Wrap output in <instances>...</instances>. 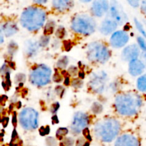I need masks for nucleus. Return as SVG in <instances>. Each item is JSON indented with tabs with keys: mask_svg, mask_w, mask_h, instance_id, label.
<instances>
[{
	"mask_svg": "<svg viewBox=\"0 0 146 146\" xmlns=\"http://www.w3.org/2000/svg\"><path fill=\"white\" fill-rule=\"evenodd\" d=\"M142 103V99L138 94L125 93L117 96L115 101V107L121 115L133 116L138 113Z\"/></svg>",
	"mask_w": 146,
	"mask_h": 146,
	"instance_id": "obj_1",
	"label": "nucleus"
},
{
	"mask_svg": "<svg viewBox=\"0 0 146 146\" xmlns=\"http://www.w3.org/2000/svg\"><path fill=\"white\" fill-rule=\"evenodd\" d=\"M46 12L41 7H29L24 10L20 17L21 26L30 31H38L44 26Z\"/></svg>",
	"mask_w": 146,
	"mask_h": 146,
	"instance_id": "obj_2",
	"label": "nucleus"
},
{
	"mask_svg": "<svg viewBox=\"0 0 146 146\" xmlns=\"http://www.w3.org/2000/svg\"><path fill=\"white\" fill-rule=\"evenodd\" d=\"M121 125L117 120L108 118L98 121L94 126L96 138L105 143H111L119 133Z\"/></svg>",
	"mask_w": 146,
	"mask_h": 146,
	"instance_id": "obj_3",
	"label": "nucleus"
},
{
	"mask_svg": "<svg viewBox=\"0 0 146 146\" xmlns=\"http://www.w3.org/2000/svg\"><path fill=\"white\" fill-rule=\"evenodd\" d=\"M71 29L73 31L83 35H90L95 31L96 23L91 16L85 14H78L71 21Z\"/></svg>",
	"mask_w": 146,
	"mask_h": 146,
	"instance_id": "obj_4",
	"label": "nucleus"
},
{
	"mask_svg": "<svg viewBox=\"0 0 146 146\" xmlns=\"http://www.w3.org/2000/svg\"><path fill=\"white\" fill-rule=\"evenodd\" d=\"M111 56V53L106 46L99 41H94L88 45L87 57L90 61L105 64Z\"/></svg>",
	"mask_w": 146,
	"mask_h": 146,
	"instance_id": "obj_5",
	"label": "nucleus"
},
{
	"mask_svg": "<svg viewBox=\"0 0 146 146\" xmlns=\"http://www.w3.org/2000/svg\"><path fill=\"white\" fill-rule=\"evenodd\" d=\"M51 70L46 65L41 64L31 70L29 75L30 82L34 86H44L51 81Z\"/></svg>",
	"mask_w": 146,
	"mask_h": 146,
	"instance_id": "obj_6",
	"label": "nucleus"
},
{
	"mask_svg": "<svg viewBox=\"0 0 146 146\" xmlns=\"http://www.w3.org/2000/svg\"><path fill=\"white\" fill-rule=\"evenodd\" d=\"M19 120L21 126L27 131H33L38 128V113L32 108H26L20 112Z\"/></svg>",
	"mask_w": 146,
	"mask_h": 146,
	"instance_id": "obj_7",
	"label": "nucleus"
},
{
	"mask_svg": "<svg viewBox=\"0 0 146 146\" xmlns=\"http://www.w3.org/2000/svg\"><path fill=\"white\" fill-rule=\"evenodd\" d=\"M108 16L110 19L114 20L118 25L125 24L128 21V17L124 11L122 5L116 1H112L110 2Z\"/></svg>",
	"mask_w": 146,
	"mask_h": 146,
	"instance_id": "obj_8",
	"label": "nucleus"
},
{
	"mask_svg": "<svg viewBox=\"0 0 146 146\" xmlns=\"http://www.w3.org/2000/svg\"><path fill=\"white\" fill-rule=\"evenodd\" d=\"M89 118L85 113L77 112L74 114L71 125V131L75 135H78L83 132L87 128Z\"/></svg>",
	"mask_w": 146,
	"mask_h": 146,
	"instance_id": "obj_9",
	"label": "nucleus"
},
{
	"mask_svg": "<svg viewBox=\"0 0 146 146\" xmlns=\"http://www.w3.org/2000/svg\"><path fill=\"white\" fill-rule=\"evenodd\" d=\"M107 81V74L104 71H100L93 74L89 82L91 89L96 93L101 94L104 91L106 83Z\"/></svg>",
	"mask_w": 146,
	"mask_h": 146,
	"instance_id": "obj_10",
	"label": "nucleus"
},
{
	"mask_svg": "<svg viewBox=\"0 0 146 146\" xmlns=\"http://www.w3.org/2000/svg\"><path fill=\"white\" fill-rule=\"evenodd\" d=\"M129 41V36L125 31H116L111 35L110 44L113 48H122Z\"/></svg>",
	"mask_w": 146,
	"mask_h": 146,
	"instance_id": "obj_11",
	"label": "nucleus"
},
{
	"mask_svg": "<svg viewBox=\"0 0 146 146\" xmlns=\"http://www.w3.org/2000/svg\"><path fill=\"white\" fill-rule=\"evenodd\" d=\"M110 8V3L106 0L94 1L91 6V11L93 15L96 17H101L108 11Z\"/></svg>",
	"mask_w": 146,
	"mask_h": 146,
	"instance_id": "obj_12",
	"label": "nucleus"
},
{
	"mask_svg": "<svg viewBox=\"0 0 146 146\" xmlns=\"http://www.w3.org/2000/svg\"><path fill=\"white\" fill-rule=\"evenodd\" d=\"M140 55V48L136 44H132L129 45L124 48L123 50L121 57L123 60L126 61H133V60L138 59V57Z\"/></svg>",
	"mask_w": 146,
	"mask_h": 146,
	"instance_id": "obj_13",
	"label": "nucleus"
},
{
	"mask_svg": "<svg viewBox=\"0 0 146 146\" xmlns=\"http://www.w3.org/2000/svg\"><path fill=\"white\" fill-rule=\"evenodd\" d=\"M115 146H140L138 138L131 134H123L115 141Z\"/></svg>",
	"mask_w": 146,
	"mask_h": 146,
	"instance_id": "obj_14",
	"label": "nucleus"
},
{
	"mask_svg": "<svg viewBox=\"0 0 146 146\" xmlns=\"http://www.w3.org/2000/svg\"><path fill=\"white\" fill-rule=\"evenodd\" d=\"M118 24L114 20L110 18L104 19L99 27V31L104 35H109L113 34L114 31L117 29Z\"/></svg>",
	"mask_w": 146,
	"mask_h": 146,
	"instance_id": "obj_15",
	"label": "nucleus"
},
{
	"mask_svg": "<svg viewBox=\"0 0 146 146\" xmlns=\"http://www.w3.org/2000/svg\"><path fill=\"white\" fill-rule=\"evenodd\" d=\"M145 67L142 61L140 59H135L129 62L128 71L133 76H138L141 75L145 70Z\"/></svg>",
	"mask_w": 146,
	"mask_h": 146,
	"instance_id": "obj_16",
	"label": "nucleus"
},
{
	"mask_svg": "<svg viewBox=\"0 0 146 146\" xmlns=\"http://www.w3.org/2000/svg\"><path fill=\"white\" fill-rule=\"evenodd\" d=\"M40 46L38 42L33 40H28L24 45V51L28 57H32L37 54Z\"/></svg>",
	"mask_w": 146,
	"mask_h": 146,
	"instance_id": "obj_17",
	"label": "nucleus"
},
{
	"mask_svg": "<svg viewBox=\"0 0 146 146\" xmlns=\"http://www.w3.org/2000/svg\"><path fill=\"white\" fill-rule=\"evenodd\" d=\"M18 31V27L14 22L10 21L2 24L1 26V32L5 36H11Z\"/></svg>",
	"mask_w": 146,
	"mask_h": 146,
	"instance_id": "obj_18",
	"label": "nucleus"
},
{
	"mask_svg": "<svg viewBox=\"0 0 146 146\" xmlns=\"http://www.w3.org/2000/svg\"><path fill=\"white\" fill-rule=\"evenodd\" d=\"M53 7L58 11H65L73 7V1L66 0H55L52 1Z\"/></svg>",
	"mask_w": 146,
	"mask_h": 146,
	"instance_id": "obj_19",
	"label": "nucleus"
},
{
	"mask_svg": "<svg viewBox=\"0 0 146 146\" xmlns=\"http://www.w3.org/2000/svg\"><path fill=\"white\" fill-rule=\"evenodd\" d=\"M137 88L141 92H146V74L141 76L138 78Z\"/></svg>",
	"mask_w": 146,
	"mask_h": 146,
	"instance_id": "obj_20",
	"label": "nucleus"
},
{
	"mask_svg": "<svg viewBox=\"0 0 146 146\" xmlns=\"http://www.w3.org/2000/svg\"><path fill=\"white\" fill-rule=\"evenodd\" d=\"M54 28H55V22L53 20H49L46 24L45 27H44V35L49 36L54 31Z\"/></svg>",
	"mask_w": 146,
	"mask_h": 146,
	"instance_id": "obj_21",
	"label": "nucleus"
},
{
	"mask_svg": "<svg viewBox=\"0 0 146 146\" xmlns=\"http://www.w3.org/2000/svg\"><path fill=\"white\" fill-rule=\"evenodd\" d=\"M69 60L67 56H62L58 60L56 63V66L61 69H65L68 66Z\"/></svg>",
	"mask_w": 146,
	"mask_h": 146,
	"instance_id": "obj_22",
	"label": "nucleus"
},
{
	"mask_svg": "<svg viewBox=\"0 0 146 146\" xmlns=\"http://www.w3.org/2000/svg\"><path fill=\"white\" fill-rule=\"evenodd\" d=\"M103 106L98 102H95L91 106V111L94 113L99 114L103 111Z\"/></svg>",
	"mask_w": 146,
	"mask_h": 146,
	"instance_id": "obj_23",
	"label": "nucleus"
},
{
	"mask_svg": "<svg viewBox=\"0 0 146 146\" xmlns=\"http://www.w3.org/2000/svg\"><path fill=\"white\" fill-rule=\"evenodd\" d=\"M134 22H135V27H136L138 31H139L141 34H142L143 36L145 37V38H146V31H145V29H144L143 26V24H141V23L140 22V21H138L137 19H134Z\"/></svg>",
	"mask_w": 146,
	"mask_h": 146,
	"instance_id": "obj_24",
	"label": "nucleus"
},
{
	"mask_svg": "<svg viewBox=\"0 0 146 146\" xmlns=\"http://www.w3.org/2000/svg\"><path fill=\"white\" fill-rule=\"evenodd\" d=\"M17 49H18V45H17V43L14 41H10V43L8 45V52L11 55H13V54H14L17 52Z\"/></svg>",
	"mask_w": 146,
	"mask_h": 146,
	"instance_id": "obj_25",
	"label": "nucleus"
},
{
	"mask_svg": "<svg viewBox=\"0 0 146 146\" xmlns=\"http://www.w3.org/2000/svg\"><path fill=\"white\" fill-rule=\"evenodd\" d=\"M68 133V130L66 128H60L56 131V138L58 139L61 140L65 135H66Z\"/></svg>",
	"mask_w": 146,
	"mask_h": 146,
	"instance_id": "obj_26",
	"label": "nucleus"
},
{
	"mask_svg": "<svg viewBox=\"0 0 146 146\" xmlns=\"http://www.w3.org/2000/svg\"><path fill=\"white\" fill-rule=\"evenodd\" d=\"M50 37L49 36H42L40 38L39 41H38V44H39V46L41 47H45L49 43Z\"/></svg>",
	"mask_w": 146,
	"mask_h": 146,
	"instance_id": "obj_27",
	"label": "nucleus"
},
{
	"mask_svg": "<svg viewBox=\"0 0 146 146\" xmlns=\"http://www.w3.org/2000/svg\"><path fill=\"white\" fill-rule=\"evenodd\" d=\"M138 44L139 47L143 51V52H146V40L143 36H138L137 38Z\"/></svg>",
	"mask_w": 146,
	"mask_h": 146,
	"instance_id": "obj_28",
	"label": "nucleus"
},
{
	"mask_svg": "<svg viewBox=\"0 0 146 146\" xmlns=\"http://www.w3.org/2000/svg\"><path fill=\"white\" fill-rule=\"evenodd\" d=\"M66 34V31L64 27H58V29H56V36L58 38H63L64 36H65Z\"/></svg>",
	"mask_w": 146,
	"mask_h": 146,
	"instance_id": "obj_29",
	"label": "nucleus"
},
{
	"mask_svg": "<svg viewBox=\"0 0 146 146\" xmlns=\"http://www.w3.org/2000/svg\"><path fill=\"white\" fill-rule=\"evenodd\" d=\"M46 143L47 146H56L57 143L55 138L53 137H47L46 139Z\"/></svg>",
	"mask_w": 146,
	"mask_h": 146,
	"instance_id": "obj_30",
	"label": "nucleus"
},
{
	"mask_svg": "<svg viewBox=\"0 0 146 146\" xmlns=\"http://www.w3.org/2000/svg\"><path fill=\"white\" fill-rule=\"evenodd\" d=\"M74 139L71 137H67L64 139V146H74Z\"/></svg>",
	"mask_w": 146,
	"mask_h": 146,
	"instance_id": "obj_31",
	"label": "nucleus"
},
{
	"mask_svg": "<svg viewBox=\"0 0 146 146\" xmlns=\"http://www.w3.org/2000/svg\"><path fill=\"white\" fill-rule=\"evenodd\" d=\"M72 86L74 88H81L83 86V81L80 78H76L72 81Z\"/></svg>",
	"mask_w": 146,
	"mask_h": 146,
	"instance_id": "obj_32",
	"label": "nucleus"
},
{
	"mask_svg": "<svg viewBox=\"0 0 146 146\" xmlns=\"http://www.w3.org/2000/svg\"><path fill=\"white\" fill-rule=\"evenodd\" d=\"M16 82H17L18 84L21 83V84H23L24 82V81L26 80V76L24 74H19L16 76L15 77Z\"/></svg>",
	"mask_w": 146,
	"mask_h": 146,
	"instance_id": "obj_33",
	"label": "nucleus"
},
{
	"mask_svg": "<svg viewBox=\"0 0 146 146\" xmlns=\"http://www.w3.org/2000/svg\"><path fill=\"white\" fill-rule=\"evenodd\" d=\"M49 131H50V129H49V127L47 125V126L46 127H41L39 129V133L40 135H48V133H49Z\"/></svg>",
	"mask_w": 146,
	"mask_h": 146,
	"instance_id": "obj_34",
	"label": "nucleus"
},
{
	"mask_svg": "<svg viewBox=\"0 0 146 146\" xmlns=\"http://www.w3.org/2000/svg\"><path fill=\"white\" fill-rule=\"evenodd\" d=\"M68 74L71 76H75L77 74H78V68L76 66H72L69 67L68 70Z\"/></svg>",
	"mask_w": 146,
	"mask_h": 146,
	"instance_id": "obj_35",
	"label": "nucleus"
},
{
	"mask_svg": "<svg viewBox=\"0 0 146 146\" xmlns=\"http://www.w3.org/2000/svg\"><path fill=\"white\" fill-rule=\"evenodd\" d=\"M55 92L56 94L58 96H62V95L64 94V87L61 86H58L56 87L55 88Z\"/></svg>",
	"mask_w": 146,
	"mask_h": 146,
	"instance_id": "obj_36",
	"label": "nucleus"
},
{
	"mask_svg": "<svg viewBox=\"0 0 146 146\" xmlns=\"http://www.w3.org/2000/svg\"><path fill=\"white\" fill-rule=\"evenodd\" d=\"M83 134H84V135L85 136V138H86V139H88V141H91V140H92V138H91V134H90V131L88 128H86V129L84 130V131H83Z\"/></svg>",
	"mask_w": 146,
	"mask_h": 146,
	"instance_id": "obj_37",
	"label": "nucleus"
},
{
	"mask_svg": "<svg viewBox=\"0 0 146 146\" xmlns=\"http://www.w3.org/2000/svg\"><path fill=\"white\" fill-rule=\"evenodd\" d=\"M58 108H59V104H58V102H56L51 105V111L53 113H55L58 111Z\"/></svg>",
	"mask_w": 146,
	"mask_h": 146,
	"instance_id": "obj_38",
	"label": "nucleus"
},
{
	"mask_svg": "<svg viewBox=\"0 0 146 146\" xmlns=\"http://www.w3.org/2000/svg\"><path fill=\"white\" fill-rule=\"evenodd\" d=\"M53 80H54L55 82H61V81H62V78H61V76H60L59 74H58V73H56L55 74H54V77H53Z\"/></svg>",
	"mask_w": 146,
	"mask_h": 146,
	"instance_id": "obj_39",
	"label": "nucleus"
},
{
	"mask_svg": "<svg viewBox=\"0 0 146 146\" xmlns=\"http://www.w3.org/2000/svg\"><path fill=\"white\" fill-rule=\"evenodd\" d=\"M128 3L131 6V7L136 8V7L140 6V1H128Z\"/></svg>",
	"mask_w": 146,
	"mask_h": 146,
	"instance_id": "obj_40",
	"label": "nucleus"
},
{
	"mask_svg": "<svg viewBox=\"0 0 146 146\" xmlns=\"http://www.w3.org/2000/svg\"><path fill=\"white\" fill-rule=\"evenodd\" d=\"M86 141L83 138H79L76 142V146H84L86 143Z\"/></svg>",
	"mask_w": 146,
	"mask_h": 146,
	"instance_id": "obj_41",
	"label": "nucleus"
},
{
	"mask_svg": "<svg viewBox=\"0 0 146 146\" xmlns=\"http://www.w3.org/2000/svg\"><path fill=\"white\" fill-rule=\"evenodd\" d=\"M141 11H142V13H143L145 15H146V1H141Z\"/></svg>",
	"mask_w": 146,
	"mask_h": 146,
	"instance_id": "obj_42",
	"label": "nucleus"
},
{
	"mask_svg": "<svg viewBox=\"0 0 146 146\" xmlns=\"http://www.w3.org/2000/svg\"><path fill=\"white\" fill-rule=\"evenodd\" d=\"M64 48H65V49L66 50V51H68L71 48V44L70 41H64Z\"/></svg>",
	"mask_w": 146,
	"mask_h": 146,
	"instance_id": "obj_43",
	"label": "nucleus"
},
{
	"mask_svg": "<svg viewBox=\"0 0 146 146\" xmlns=\"http://www.w3.org/2000/svg\"><path fill=\"white\" fill-rule=\"evenodd\" d=\"M141 61L143 63V64L145 65V67L146 68V52H143L141 54Z\"/></svg>",
	"mask_w": 146,
	"mask_h": 146,
	"instance_id": "obj_44",
	"label": "nucleus"
},
{
	"mask_svg": "<svg viewBox=\"0 0 146 146\" xmlns=\"http://www.w3.org/2000/svg\"><path fill=\"white\" fill-rule=\"evenodd\" d=\"M52 123H53V124L58 123V117H57L56 115H54V116L52 117Z\"/></svg>",
	"mask_w": 146,
	"mask_h": 146,
	"instance_id": "obj_45",
	"label": "nucleus"
},
{
	"mask_svg": "<svg viewBox=\"0 0 146 146\" xmlns=\"http://www.w3.org/2000/svg\"><path fill=\"white\" fill-rule=\"evenodd\" d=\"M12 123L13 124H14V125H15L17 123V115H16V113H14V115H13Z\"/></svg>",
	"mask_w": 146,
	"mask_h": 146,
	"instance_id": "obj_46",
	"label": "nucleus"
},
{
	"mask_svg": "<svg viewBox=\"0 0 146 146\" xmlns=\"http://www.w3.org/2000/svg\"><path fill=\"white\" fill-rule=\"evenodd\" d=\"M64 84L66 86H68L69 84V78L68 76H66L65 78V81H64Z\"/></svg>",
	"mask_w": 146,
	"mask_h": 146,
	"instance_id": "obj_47",
	"label": "nucleus"
},
{
	"mask_svg": "<svg viewBox=\"0 0 146 146\" xmlns=\"http://www.w3.org/2000/svg\"><path fill=\"white\" fill-rule=\"evenodd\" d=\"M47 1H34V3H36V4H44V3H46Z\"/></svg>",
	"mask_w": 146,
	"mask_h": 146,
	"instance_id": "obj_48",
	"label": "nucleus"
},
{
	"mask_svg": "<svg viewBox=\"0 0 146 146\" xmlns=\"http://www.w3.org/2000/svg\"><path fill=\"white\" fill-rule=\"evenodd\" d=\"M4 36V34L1 32V44H2L3 41H4V36Z\"/></svg>",
	"mask_w": 146,
	"mask_h": 146,
	"instance_id": "obj_49",
	"label": "nucleus"
},
{
	"mask_svg": "<svg viewBox=\"0 0 146 146\" xmlns=\"http://www.w3.org/2000/svg\"><path fill=\"white\" fill-rule=\"evenodd\" d=\"M84 146H89V143L86 142V143H85V145H84Z\"/></svg>",
	"mask_w": 146,
	"mask_h": 146,
	"instance_id": "obj_50",
	"label": "nucleus"
}]
</instances>
